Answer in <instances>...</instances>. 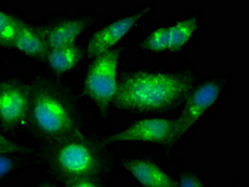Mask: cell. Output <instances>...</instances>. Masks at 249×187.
Segmentation results:
<instances>
[{
	"instance_id": "cell-1",
	"label": "cell",
	"mask_w": 249,
	"mask_h": 187,
	"mask_svg": "<svg viewBox=\"0 0 249 187\" xmlns=\"http://www.w3.org/2000/svg\"><path fill=\"white\" fill-rule=\"evenodd\" d=\"M191 84L187 76L139 71L125 76L118 85L114 104L133 111L167 110L187 95Z\"/></svg>"
},
{
	"instance_id": "cell-2",
	"label": "cell",
	"mask_w": 249,
	"mask_h": 187,
	"mask_svg": "<svg viewBox=\"0 0 249 187\" xmlns=\"http://www.w3.org/2000/svg\"><path fill=\"white\" fill-rule=\"evenodd\" d=\"M119 50H109L95 59L87 74L85 89L99 105L107 106L114 100L118 91Z\"/></svg>"
},
{
	"instance_id": "cell-3",
	"label": "cell",
	"mask_w": 249,
	"mask_h": 187,
	"mask_svg": "<svg viewBox=\"0 0 249 187\" xmlns=\"http://www.w3.org/2000/svg\"><path fill=\"white\" fill-rule=\"evenodd\" d=\"M33 119L36 127L49 136H62L71 127V116L67 105L45 90L38 91L34 97Z\"/></svg>"
},
{
	"instance_id": "cell-4",
	"label": "cell",
	"mask_w": 249,
	"mask_h": 187,
	"mask_svg": "<svg viewBox=\"0 0 249 187\" xmlns=\"http://www.w3.org/2000/svg\"><path fill=\"white\" fill-rule=\"evenodd\" d=\"M222 94V84L219 81H208L200 85L189 95L179 119L176 120L173 134L168 143L176 142L187 134L194 124L200 120L209 109L213 108Z\"/></svg>"
},
{
	"instance_id": "cell-5",
	"label": "cell",
	"mask_w": 249,
	"mask_h": 187,
	"mask_svg": "<svg viewBox=\"0 0 249 187\" xmlns=\"http://www.w3.org/2000/svg\"><path fill=\"white\" fill-rule=\"evenodd\" d=\"M176 120L152 117L137 121L135 124L113 135L108 142H159L168 143L173 134Z\"/></svg>"
},
{
	"instance_id": "cell-6",
	"label": "cell",
	"mask_w": 249,
	"mask_h": 187,
	"mask_svg": "<svg viewBox=\"0 0 249 187\" xmlns=\"http://www.w3.org/2000/svg\"><path fill=\"white\" fill-rule=\"evenodd\" d=\"M145 15H147V12L126 15L124 18L118 19L98 30L87 47L88 56L98 58L102 54L111 50V47L117 45Z\"/></svg>"
},
{
	"instance_id": "cell-7",
	"label": "cell",
	"mask_w": 249,
	"mask_h": 187,
	"mask_svg": "<svg viewBox=\"0 0 249 187\" xmlns=\"http://www.w3.org/2000/svg\"><path fill=\"white\" fill-rule=\"evenodd\" d=\"M198 28V21L194 18H187L170 27L154 30L145 40V47L152 51L178 50L184 47L193 38Z\"/></svg>"
},
{
	"instance_id": "cell-8",
	"label": "cell",
	"mask_w": 249,
	"mask_h": 187,
	"mask_svg": "<svg viewBox=\"0 0 249 187\" xmlns=\"http://www.w3.org/2000/svg\"><path fill=\"white\" fill-rule=\"evenodd\" d=\"M56 166L63 173L71 177H83L95 169V156L87 145L69 142L59 150L55 158Z\"/></svg>"
},
{
	"instance_id": "cell-9",
	"label": "cell",
	"mask_w": 249,
	"mask_h": 187,
	"mask_svg": "<svg viewBox=\"0 0 249 187\" xmlns=\"http://www.w3.org/2000/svg\"><path fill=\"white\" fill-rule=\"evenodd\" d=\"M29 108L27 91L15 84L0 86V120L6 125H18L25 119Z\"/></svg>"
},
{
	"instance_id": "cell-10",
	"label": "cell",
	"mask_w": 249,
	"mask_h": 187,
	"mask_svg": "<svg viewBox=\"0 0 249 187\" xmlns=\"http://www.w3.org/2000/svg\"><path fill=\"white\" fill-rule=\"evenodd\" d=\"M126 169L144 187H179L173 178L167 175L160 167L147 160H130L126 164Z\"/></svg>"
},
{
	"instance_id": "cell-11",
	"label": "cell",
	"mask_w": 249,
	"mask_h": 187,
	"mask_svg": "<svg viewBox=\"0 0 249 187\" xmlns=\"http://www.w3.org/2000/svg\"><path fill=\"white\" fill-rule=\"evenodd\" d=\"M84 29V21L76 20V19L56 24L52 29L45 32V44H47V47H52V49L71 45Z\"/></svg>"
},
{
	"instance_id": "cell-12",
	"label": "cell",
	"mask_w": 249,
	"mask_h": 187,
	"mask_svg": "<svg viewBox=\"0 0 249 187\" xmlns=\"http://www.w3.org/2000/svg\"><path fill=\"white\" fill-rule=\"evenodd\" d=\"M13 47L29 56H43L47 51V44L43 36L27 24L19 21L17 34L13 40Z\"/></svg>"
},
{
	"instance_id": "cell-13",
	"label": "cell",
	"mask_w": 249,
	"mask_h": 187,
	"mask_svg": "<svg viewBox=\"0 0 249 187\" xmlns=\"http://www.w3.org/2000/svg\"><path fill=\"white\" fill-rule=\"evenodd\" d=\"M80 55L82 53L79 47L71 44L50 50V53L47 56V62L54 71L62 74L73 69L79 62Z\"/></svg>"
},
{
	"instance_id": "cell-14",
	"label": "cell",
	"mask_w": 249,
	"mask_h": 187,
	"mask_svg": "<svg viewBox=\"0 0 249 187\" xmlns=\"http://www.w3.org/2000/svg\"><path fill=\"white\" fill-rule=\"evenodd\" d=\"M19 21L8 13L0 10V44L13 45Z\"/></svg>"
},
{
	"instance_id": "cell-15",
	"label": "cell",
	"mask_w": 249,
	"mask_h": 187,
	"mask_svg": "<svg viewBox=\"0 0 249 187\" xmlns=\"http://www.w3.org/2000/svg\"><path fill=\"white\" fill-rule=\"evenodd\" d=\"M17 169V161L10 154L0 152V178H4L14 172Z\"/></svg>"
},
{
	"instance_id": "cell-16",
	"label": "cell",
	"mask_w": 249,
	"mask_h": 187,
	"mask_svg": "<svg viewBox=\"0 0 249 187\" xmlns=\"http://www.w3.org/2000/svg\"><path fill=\"white\" fill-rule=\"evenodd\" d=\"M21 149L14 143L13 141L8 140L4 136L0 135V152H5V154H14V152H20Z\"/></svg>"
},
{
	"instance_id": "cell-17",
	"label": "cell",
	"mask_w": 249,
	"mask_h": 187,
	"mask_svg": "<svg viewBox=\"0 0 249 187\" xmlns=\"http://www.w3.org/2000/svg\"><path fill=\"white\" fill-rule=\"evenodd\" d=\"M179 187H205L199 178H196L193 175H187L182 178L180 186Z\"/></svg>"
},
{
	"instance_id": "cell-18",
	"label": "cell",
	"mask_w": 249,
	"mask_h": 187,
	"mask_svg": "<svg viewBox=\"0 0 249 187\" xmlns=\"http://www.w3.org/2000/svg\"><path fill=\"white\" fill-rule=\"evenodd\" d=\"M71 187H98V185L91 182L90 180H79V181L74 182Z\"/></svg>"
},
{
	"instance_id": "cell-19",
	"label": "cell",
	"mask_w": 249,
	"mask_h": 187,
	"mask_svg": "<svg viewBox=\"0 0 249 187\" xmlns=\"http://www.w3.org/2000/svg\"><path fill=\"white\" fill-rule=\"evenodd\" d=\"M40 187H55V186H52V185H44V186H40Z\"/></svg>"
}]
</instances>
